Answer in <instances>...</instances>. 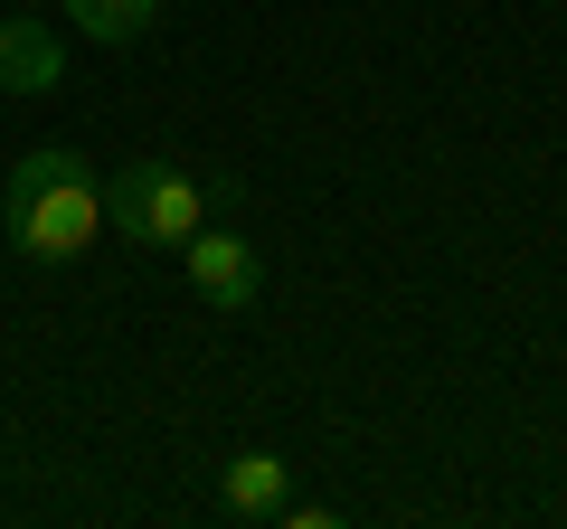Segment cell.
<instances>
[{
    "instance_id": "obj_7",
    "label": "cell",
    "mask_w": 567,
    "mask_h": 529,
    "mask_svg": "<svg viewBox=\"0 0 567 529\" xmlns=\"http://www.w3.org/2000/svg\"><path fill=\"white\" fill-rule=\"evenodd\" d=\"M275 520H284V529H331V520H341V510H331V501H284Z\"/></svg>"
},
{
    "instance_id": "obj_4",
    "label": "cell",
    "mask_w": 567,
    "mask_h": 529,
    "mask_svg": "<svg viewBox=\"0 0 567 529\" xmlns=\"http://www.w3.org/2000/svg\"><path fill=\"white\" fill-rule=\"evenodd\" d=\"M58 76H66V48L39 20H20V29L0 20V95H48Z\"/></svg>"
},
{
    "instance_id": "obj_2",
    "label": "cell",
    "mask_w": 567,
    "mask_h": 529,
    "mask_svg": "<svg viewBox=\"0 0 567 529\" xmlns=\"http://www.w3.org/2000/svg\"><path fill=\"white\" fill-rule=\"evenodd\" d=\"M104 227L123 246H189L208 227V189L181 162H123L104 180Z\"/></svg>"
},
{
    "instance_id": "obj_5",
    "label": "cell",
    "mask_w": 567,
    "mask_h": 529,
    "mask_svg": "<svg viewBox=\"0 0 567 529\" xmlns=\"http://www.w3.org/2000/svg\"><path fill=\"white\" fill-rule=\"evenodd\" d=\"M227 510H237V520H275L284 510V454H265V445H246L237 464H227Z\"/></svg>"
},
{
    "instance_id": "obj_1",
    "label": "cell",
    "mask_w": 567,
    "mask_h": 529,
    "mask_svg": "<svg viewBox=\"0 0 567 529\" xmlns=\"http://www.w3.org/2000/svg\"><path fill=\"white\" fill-rule=\"evenodd\" d=\"M0 227H10V246H20L29 264H66V256H85L95 227H104V180L66 143H48V152H29V162L10 170Z\"/></svg>"
},
{
    "instance_id": "obj_3",
    "label": "cell",
    "mask_w": 567,
    "mask_h": 529,
    "mask_svg": "<svg viewBox=\"0 0 567 529\" xmlns=\"http://www.w3.org/2000/svg\"><path fill=\"white\" fill-rule=\"evenodd\" d=\"M181 264H189V284H199L208 312H246L265 293V256L246 237H218V227H199V237L181 246Z\"/></svg>"
},
{
    "instance_id": "obj_6",
    "label": "cell",
    "mask_w": 567,
    "mask_h": 529,
    "mask_svg": "<svg viewBox=\"0 0 567 529\" xmlns=\"http://www.w3.org/2000/svg\"><path fill=\"white\" fill-rule=\"evenodd\" d=\"M152 10H162V0H66V20H76L95 48H133L142 29H152Z\"/></svg>"
}]
</instances>
